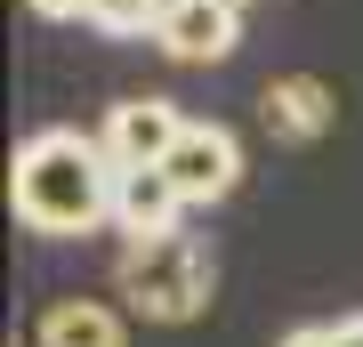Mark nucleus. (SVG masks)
Masks as SVG:
<instances>
[{
	"mask_svg": "<svg viewBox=\"0 0 363 347\" xmlns=\"http://www.w3.org/2000/svg\"><path fill=\"white\" fill-rule=\"evenodd\" d=\"M9 210L33 234H89L113 226V154L81 129H40L9 162Z\"/></svg>",
	"mask_w": 363,
	"mask_h": 347,
	"instance_id": "f257e3e1",
	"label": "nucleus"
},
{
	"mask_svg": "<svg viewBox=\"0 0 363 347\" xmlns=\"http://www.w3.org/2000/svg\"><path fill=\"white\" fill-rule=\"evenodd\" d=\"M121 299H130L138 315H154V323H186V315H202L210 307V250L194 243V234H154V243H130L121 250Z\"/></svg>",
	"mask_w": 363,
	"mask_h": 347,
	"instance_id": "f03ea898",
	"label": "nucleus"
},
{
	"mask_svg": "<svg viewBox=\"0 0 363 347\" xmlns=\"http://www.w3.org/2000/svg\"><path fill=\"white\" fill-rule=\"evenodd\" d=\"M162 170H169V186L186 194V210L194 202H226L234 178H242V145H234V129H218V121H186L178 145L162 154Z\"/></svg>",
	"mask_w": 363,
	"mask_h": 347,
	"instance_id": "7ed1b4c3",
	"label": "nucleus"
},
{
	"mask_svg": "<svg viewBox=\"0 0 363 347\" xmlns=\"http://www.w3.org/2000/svg\"><path fill=\"white\" fill-rule=\"evenodd\" d=\"M178 129H186V114L169 97H121V105H105L97 145L113 154V170H138V162H162L178 145Z\"/></svg>",
	"mask_w": 363,
	"mask_h": 347,
	"instance_id": "20e7f679",
	"label": "nucleus"
},
{
	"mask_svg": "<svg viewBox=\"0 0 363 347\" xmlns=\"http://www.w3.org/2000/svg\"><path fill=\"white\" fill-rule=\"evenodd\" d=\"M178 210H186V194L169 186V170H162V162L113 170V234H121V243H154V234H178Z\"/></svg>",
	"mask_w": 363,
	"mask_h": 347,
	"instance_id": "39448f33",
	"label": "nucleus"
},
{
	"mask_svg": "<svg viewBox=\"0 0 363 347\" xmlns=\"http://www.w3.org/2000/svg\"><path fill=\"white\" fill-rule=\"evenodd\" d=\"M234 16H242L234 0H169L162 25H154V40H162L178 65H218V57H234V40H242Z\"/></svg>",
	"mask_w": 363,
	"mask_h": 347,
	"instance_id": "423d86ee",
	"label": "nucleus"
},
{
	"mask_svg": "<svg viewBox=\"0 0 363 347\" xmlns=\"http://www.w3.org/2000/svg\"><path fill=\"white\" fill-rule=\"evenodd\" d=\"M259 114H267V129L283 145H307V138H323L331 129V89L315 73H291V81H267V97H259Z\"/></svg>",
	"mask_w": 363,
	"mask_h": 347,
	"instance_id": "0eeeda50",
	"label": "nucleus"
},
{
	"mask_svg": "<svg viewBox=\"0 0 363 347\" xmlns=\"http://www.w3.org/2000/svg\"><path fill=\"white\" fill-rule=\"evenodd\" d=\"M40 347H121V315L105 299H57L40 315Z\"/></svg>",
	"mask_w": 363,
	"mask_h": 347,
	"instance_id": "6e6552de",
	"label": "nucleus"
},
{
	"mask_svg": "<svg viewBox=\"0 0 363 347\" xmlns=\"http://www.w3.org/2000/svg\"><path fill=\"white\" fill-rule=\"evenodd\" d=\"M162 9L169 0H89V25H105V33H154Z\"/></svg>",
	"mask_w": 363,
	"mask_h": 347,
	"instance_id": "1a4fd4ad",
	"label": "nucleus"
},
{
	"mask_svg": "<svg viewBox=\"0 0 363 347\" xmlns=\"http://www.w3.org/2000/svg\"><path fill=\"white\" fill-rule=\"evenodd\" d=\"M33 16H49V25H65V16H89V0H25Z\"/></svg>",
	"mask_w": 363,
	"mask_h": 347,
	"instance_id": "9d476101",
	"label": "nucleus"
},
{
	"mask_svg": "<svg viewBox=\"0 0 363 347\" xmlns=\"http://www.w3.org/2000/svg\"><path fill=\"white\" fill-rule=\"evenodd\" d=\"M283 347H331V323H298V331H291Z\"/></svg>",
	"mask_w": 363,
	"mask_h": 347,
	"instance_id": "9b49d317",
	"label": "nucleus"
},
{
	"mask_svg": "<svg viewBox=\"0 0 363 347\" xmlns=\"http://www.w3.org/2000/svg\"><path fill=\"white\" fill-rule=\"evenodd\" d=\"M234 9H242V0H234Z\"/></svg>",
	"mask_w": 363,
	"mask_h": 347,
	"instance_id": "f8f14e48",
	"label": "nucleus"
}]
</instances>
